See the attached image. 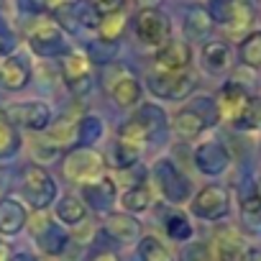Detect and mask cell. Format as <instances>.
I'll return each mask as SVG.
<instances>
[{"label":"cell","instance_id":"6da1fadb","mask_svg":"<svg viewBox=\"0 0 261 261\" xmlns=\"http://www.w3.org/2000/svg\"><path fill=\"white\" fill-rule=\"evenodd\" d=\"M18 190H21V200L34 213H46L49 207H54V202L59 197V187H57L54 177L46 172V167H39L34 162L21 167Z\"/></svg>","mask_w":261,"mask_h":261},{"label":"cell","instance_id":"7a4b0ae2","mask_svg":"<svg viewBox=\"0 0 261 261\" xmlns=\"http://www.w3.org/2000/svg\"><path fill=\"white\" fill-rule=\"evenodd\" d=\"M105 154H100L95 146H72L62 154V177L69 185L85 187L105 177Z\"/></svg>","mask_w":261,"mask_h":261},{"label":"cell","instance_id":"3957f363","mask_svg":"<svg viewBox=\"0 0 261 261\" xmlns=\"http://www.w3.org/2000/svg\"><path fill=\"white\" fill-rule=\"evenodd\" d=\"M213 123H218L215 97H195L190 105H185L182 110L174 113L172 130H174V136L182 139V141H195V139H200L205 134Z\"/></svg>","mask_w":261,"mask_h":261},{"label":"cell","instance_id":"277c9868","mask_svg":"<svg viewBox=\"0 0 261 261\" xmlns=\"http://www.w3.org/2000/svg\"><path fill=\"white\" fill-rule=\"evenodd\" d=\"M149 174H151V182L156 185L159 195L169 205H185V202L192 200V195H195L192 192V179L172 159H167V156L156 159L154 167L149 169Z\"/></svg>","mask_w":261,"mask_h":261},{"label":"cell","instance_id":"5b68a950","mask_svg":"<svg viewBox=\"0 0 261 261\" xmlns=\"http://www.w3.org/2000/svg\"><path fill=\"white\" fill-rule=\"evenodd\" d=\"M3 120L18 130L46 134L49 125L54 123V113H51V105L44 100H23V102L3 105Z\"/></svg>","mask_w":261,"mask_h":261},{"label":"cell","instance_id":"8992f818","mask_svg":"<svg viewBox=\"0 0 261 261\" xmlns=\"http://www.w3.org/2000/svg\"><path fill=\"white\" fill-rule=\"evenodd\" d=\"M26 228L31 230V238H34L36 248H39L44 256L57 258V256H62V253L69 248V243H72L69 230H67L62 223H57L54 218H49L46 213H34V215L29 218V225H26Z\"/></svg>","mask_w":261,"mask_h":261},{"label":"cell","instance_id":"52a82bcc","mask_svg":"<svg viewBox=\"0 0 261 261\" xmlns=\"http://www.w3.org/2000/svg\"><path fill=\"white\" fill-rule=\"evenodd\" d=\"M134 34L149 49H162L172 41V21L159 8H139L134 16Z\"/></svg>","mask_w":261,"mask_h":261},{"label":"cell","instance_id":"ba28073f","mask_svg":"<svg viewBox=\"0 0 261 261\" xmlns=\"http://www.w3.org/2000/svg\"><path fill=\"white\" fill-rule=\"evenodd\" d=\"M190 213L200 220L218 223L230 215V190L225 185H205L190 200Z\"/></svg>","mask_w":261,"mask_h":261},{"label":"cell","instance_id":"9c48e42d","mask_svg":"<svg viewBox=\"0 0 261 261\" xmlns=\"http://www.w3.org/2000/svg\"><path fill=\"white\" fill-rule=\"evenodd\" d=\"M146 87L156 100H167V102H182L187 97H192V92L197 90V77L187 69V72H172V74H156L151 72L146 77Z\"/></svg>","mask_w":261,"mask_h":261},{"label":"cell","instance_id":"30bf717a","mask_svg":"<svg viewBox=\"0 0 261 261\" xmlns=\"http://www.w3.org/2000/svg\"><path fill=\"white\" fill-rule=\"evenodd\" d=\"M100 8L92 0H72V3L62 6L54 11V23L67 31V34H80V31H97L100 26Z\"/></svg>","mask_w":261,"mask_h":261},{"label":"cell","instance_id":"8fae6325","mask_svg":"<svg viewBox=\"0 0 261 261\" xmlns=\"http://www.w3.org/2000/svg\"><path fill=\"white\" fill-rule=\"evenodd\" d=\"M29 49L41 57V59H62L67 51H69V44H67V36L64 31L54 23V18H46V21H39L31 31H29Z\"/></svg>","mask_w":261,"mask_h":261},{"label":"cell","instance_id":"7c38bea8","mask_svg":"<svg viewBox=\"0 0 261 261\" xmlns=\"http://www.w3.org/2000/svg\"><path fill=\"white\" fill-rule=\"evenodd\" d=\"M105 90L118 108H136L141 105V97H144V87L139 77L134 72H128L125 67H108Z\"/></svg>","mask_w":261,"mask_h":261},{"label":"cell","instance_id":"4fadbf2b","mask_svg":"<svg viewBox=\"0 0 261 261\" xmlns=\"http://www.w3.org/2000/svg\"><path fill=\"white\" fill-rule=\"evenodd\" d=\"M251 105H253V100H251L248 90H246L241 82H236V80L225 82V85L220 87L218 97H215L218 120L230 123V125H238V123L246 118V113L251 110Z\"/></svg>","mask_w":261,"mask_h":261},{"label":"cell","instance_id":"5bb4252c","mask_svg":"<svg viewBox=\"0 0 261 261\" xmlns=\"http://www.w3.org/2000/svg\"><path fill=\"white\" fill-rule=\"evenodd\" d=\"M62 80H64L67 90L74 97H85L92 90V74H90V59H87V54L69 49L62 57Z\"/></svg>","mask_w":261,"mask_h":261},{"label":"cell","instance_id":"9a60e30c","mask_svg":"<svg viewBox=\"0 0 261 261\" xmlns=\"http://www.w3.org/2000/svg\"><path fill=\"white\" fill-rule=\"evenodd\" d=\"M80 197H82V202H85L87 210H92V213H97V215H110L113 207L118 205L120 190H118V182H115L110 174H105V177H100L97 182L85 185L82 192H80Z\"/></svg>","mask_w":261,"mask_h":261},{"label":"cell","instance_id":"2e32d148","mask_svg":"<svg viewBox=\"0 0 261 261\" xmlns=\"http://www.w3.org/2000/svg\"><path fill=\"white\" fill-rule=\"evenodd\" d=\"M154 72L156 74H172V72H187L192 64V46L182 39L167 41L154 54Z\"/></svg>","mask_w":261,"mask_h":261},{"label":"cell","instance_id":"e0dca14e","mask_svg":"<svg viewBox=\"0 0 261 261\" xmlns=\"http://www.w3.org/2000/svg\"><path fill=\"white\" fill-rule=\"evenodd\" d=\"M192 162H195L200 174L220 177L230 167V151L220 141H202V144H197V149L192 154Z\"/></svg>","mask_w":261,"mask_h":261},{"label":"cell","instance_id":"ac0fdd59","mask_svg":"<svg viewBox=\"0 0 261 261\" xmlns=\"http://www.w3.org/2000/svg\"><path fill=\"white\" fill-rule=\"evenodd\" d=\"M102 236H105L108 241L123 243V246L139 243V238H141V223H139L136 215H128V213H123V210H120V213L113 210V213L105 215V220H102Z\"/></svg>","mask_w":261,"mask_h":261},{"label":"cell","instance_id":"d6986e66","mask_svg":"<svg viewBox=\"0 0 261 261\" xmlns=\"http://www.w3.org/2000/svg\"><path fill=\"white\" fill-rule=\"evenodd\" d=\"M134 118H136V120L141 123V128L146 130L149 146L167 141L169 130H172V120H169V115L164 113L162 105H156V102H144V105H139V110H136Z\"/></svg>","mask_w":261,"mask_h":261},{"label":"cell","instance_id":"ffe728a7","mask_svg":"<svg viewBox=\"0 0 261 261\" xmlns=\"http://www.w3.org/2000/svg\"><path fill=\"white\" fill-rule=\"evenodd\" d=\"M213 256L215 261H248L251 248L236 228H218L213 238Z\"/></svg>","mask_w":261,"mask_h":261},{"label":"cell","instance_id":"44dd1931","mask_svg":"<svg viewBox=\"0 0 261 261\" xmlns=\"http://www.w3.org/2000/svg\"><path fill=\"white\" fill-rule=\"evenodd\" d=\"M29 207L21 197L16 195H3L0 197V236H18L29 225Z\"/></svg>","mask_w":261,"mask_h":261},{"label":"cell","instance_id":"7402d4cb","mask_svg":"<svg viewBox=\"0 0 261 261\" xmlns=\"http://www.w3.org/2000/svg\"><path fill=\"white\" fill-rule=\"evenodd\" d=\"M29 82H31V64L21 54H13V57L0 62V87L3 90L18 92Z\"/></svg>","mask_w":261,"mask_h":261},{"label":"cell","instance_id":"603a6c76","mask_svg":"<svg viewBox=\"0 0 261 261\" xmlns=\"http://www.w3.org/2000/svg\"><path fill=\"white\" fill-rule=\"evenodd\" d=\"M51 210H54V220L62 223L64 228L82 225L87 220V213H90L85 207L82 197H77V195H62V197H57V202H54Z\"/></svg>","mask_w":261,"mask_h":261},{"label":"cell","instance_id":"cb8c5ba5","mask_svg":"<svg viewBox=\"0 0 261 261\" xmlns=\"http://www.w3.org/2000/svg\"><path fill=\"white\" fill-rule=\"evenodd\" d=\"M118 202H120L123 213H128V215H141V213H149V210H151V205H154V192H151V187H149L146 182L130 185V187H125V190L120 192Z\"/></svg>","mask_w":261,"mask_h":261},{"label":"cell","instance_id":"d4e9b609","mask_svg":"<svg viewBox=\"0 0 261 261\" xmlns=\"http://www.w3.org/2000/svg\"><path fill=\"white\" fill-rule=\"evenodd\" d=\"M200 59H202V67L210 74H223L233 64V51L225 41H207L200 51Z\"/></svg>","mask_w":261,"mask_h":261},{"label":"cell","instance_id":"484cf974","mask_svg":"<svg viewBox=\"0 0 261 261\" xmlns=\"http://www.w3.org/2000/svg\"><path fill=\"white\" fill-rule=\"evenodd\" d=\"M125 26H128V16H125L123 8L110 11V13H102L100 26H97V39L105 41V44H118L120 36H123V31H125Z\"/></svg>","mask_w":261,"mask_h":261},{"label":"cell","instance_id":"4316f807","mask_svg":"<svg viewBox=\"0 0 261 261\" xmlns=\"http://www.w3.org/2000/svg\"><path fill=\"white\" fill-rule=\"evenodd\" d=\"M141 156H144V151H139L134 146H125L120 141H113L110 149H108V154H105V164L115 167L118 172H128V169L139 167Z\"/></svg>","mask_w":261,"mask_h":261},{"label":"cell","instance_id":"83f0119b","mask_svg":"<svg viewBox=\"0 0 261 261\" xmlns=\"http://www.w3.org/2000/svg\"><path fill=\"white\" fill-rule=\"evenodd\" d=\"M139 261H174V251L169 243H164L159 236H141L139 238Z\"/></svg>","mask_w":261,"mask_h":261},{"label":"cell","instance_id":"f1b7e54d","mask_svg":"<svg viewBox=\"0 0 261 261\" xmlns=\"http://www.w3.org/2000/svg\"><path fill=\"white\" fill-rule=\"evenodd\" d=\"M105 136V123L100 115H82L80 123H77V144L80 146H95L97 141H102Z\"/></svg>","mask_w":261,"mask_h":261},{"label":"cell","instance_id":"f546056e","mask_svg":"<svg viewBox=\"0 0 261 261\" xmlns=\"http://www.w3.org/2000/svg\"><path fill=\"white\" fill-rule=\"evenodd\" d=\"M115 141L125 144V146H134L139 151H146L149 146V139H146V130L141 128V123L136 118H128L125 123H120L115 128Z\"/></svg>","mask_w":261,"mask_h":261},{"label":"cell","instance_id":"4dcf8cb0","mask_svg":"<svg viewBox=\"0 0 261 261\" xmlns=\"http://www.w3.org/2000/svg\"><path fill=\"white\" fill-rule=\"evenodd\" d=\"M210 31H213V21H210V16H207L205 8L195 6V8H190V11L185 13V34H187V39L200 41V39H205Z\"/></svg>","mask_w":261,"mask_h":261},{"label":"cell","instance_id":"1f68e13d","mask_svg":"<svg viewBox=\"0 0 261 261\" xmlns=\"http://www.w3.org/2000/svg\"><path fill=\"white\" fill-rule=\"evenodd\" d=\"M23 149V136L21 130L13 128L11 123L0 120V162H11L21 154Z\"/></svg>","mask_w":261,"mask_h":261},{"label":"cell","instance_id":"d6a6232c","mask_svg":"<svg viewBox=\"0 0 261 261\" xmlns=\"http://www.w3.org/2000/svg\"><path fill=\"white\" fill-rule=\"evenodd\" d=\"M162 225H164L167 238L174 241V243H187L195 236V228H192V223H190V218L185 213H169Z\"/></svg>","mask_w":261,"mask_h":261},{"label":"cell","instance_id":"836d02e7","mask_svg":"<svg viewBox=\"0 0 261 261\" xmlns=\"http://www.w3.org/2000/svg\"><path fill=\"white\" fill-rule=\"evenodd\" d=\"M238 59L248 69H261V31H251L238 44Z\"/></svg>","mask_w":261,"mask_h":261},{"label":"cell","instance_id":"e575fe53","mask_svg":"<svg viewBox=\"0 0 261 261\" xmlns=\"http://www.w3.org/2000/svg\"><path fill=\"white\" fill-rule=\"evenodd\" d=\"M31 156H34V164L44 167L62 159V146H57L49 136H39V139H31Z\"/></svg>","mask_w":261,"mask_h":261},{"label":"cell","instance_id":"d590c367","mask_svg":"<svg viewBox=\"0 0 261 261\" xmlns=\"http://www.w3.org/2000/svg\"><path fill=\"white\" fill-rule=\"evenodd\" d=\"M253 16H256V13H253L251 0H233V13H230L228 29H230V31H246V29H251Z\"/></svg>","mask_w":261,"mask_h":261},{"label":"cell","instance_id":"8d00e7d4","mask_svg":"<svg viewBox=\"0 0 261 261\" xmlns=\"http://www.w3.org/2000/svg\"><path fill=\"white\" fill-rule=\"evenodd\" d=\"M87 59H90V64H102V67H108L115 57H118V44H105V41H100V39H95V41H90L87 44Z\"/></svg>","mask_w":261,"mask_h":261},{"label":"cell","instance_id":"74e56055","mask_svg":"<svg viewBox=\"0 0 261 261\" xmlns=\"http://www.w3.org/2000/svg\"><path fill=\"white\" fill-rule=\"evenodd\" d=\"M179 261H215L213 246L205 241H187L179 251Z\"/></svg>","mask_w":261,"mask_h":261},{"label":"cell","instance_id":"f35d334b","mask_svg":"<svg viewBox=\"0 0 261 261\" xmlns=\"http://www.w3.org/2000/svg\"><path fill=\"white\" fill-rule=\"evenodd\" d=\"M205 11H207V16H210L213 23L228 26L230 23V13H233V0H210Z\"/></svg>","mask_w":261,"mask_h":261},{"label":"cell","instance_id":"ab89813d","mask_svg":"<svg viewBox=\"0 0 261 261\" xmlns=\"http://www.w3.org/2000/svg\"><path fill=\"white\" fill-rule=\"evenodd\" d=\"M16 46H18L16 34H13L8 26L0 23V59H8V57H13V54H16Z\"/></svg>","mask_w":261,"mask_h":261},{"label":"cell","instance_id":"60d3db41","mask_svg":"<svg viewBox=\"0 0 261 261\" xmlns=\"http://www.w3.org/2000/svg\"><path fill=\"white\" fill-rule=\"evenodd\" d=\"M241 213H243L246 220H256V218H261V197L256 195V190H253L248 197L241 200Z\"/></svg>","mask_w":261,"mask_h":261},{"label":"cell","instance_id":"b9f144b4","mask_svg":"<svg viewBox=\"0 0 261 261\" xmlns=\"http://www.w3.org/2000/svg\"><path fill=\"white\" fill-rule=\"evenodd\" d=\"M87 261H120V256L113 248H97L95 253L87 256Z\"/></svg>","mask_w":261,"mask_h":261},{"label":"cell","instance_id":"7bdbcfd3","mask_svg":"<svg viewBox=\"0 0 261 261\" xmlns=\"http://www.w3.org/2000/svg\"><path fill=\"white\" fill-rule=\"evenodd\" d=\"M92 3L100 8V13H110V11L123 8V0H92Z\"/></svg>","mask_w":261,"mask_h":261},{"label":"cell","instance_id":"ee69618b","mask_svg":"<svg viewBox=\"0 0 261 261\" xmlns=\"http://www.w3.org/2000/svg\"><path fill=\"white\" fill-rule=\"evenodd\" d=\"M11 261H41L36 253H29V251H21V253H13Z\"/></svg>","mask_w":261,"mask_h":261},{"label":"cell","instance_id":"f6af8a7d","mask_svg":"<svg viewBox=\"0 0 261 261\" xmlns=\"http://www.w3.org/2000/svg\"><path fill=\"white\" fill-rule=\"evenodd\" d=\"M11 256H13L11 246H8L6 241H0V261H11Z\"/></svg>","mask_w":261,"mask_h":261},{"label":"cell","instance_id":"bcb514c9","mask_svg":"<svg viewBox=\"0 0 261 261\" xmlns=\"http://www.w3.org/2000/svg\"><path fill=\"white\" fill-rule=\"evenodd\" d=\"M136 3H139L141 8H156V3H159V0H136Z\"/></svg>","mask_w":261,"mask_h":261},{"label":"cell","instance_id":"7dc6e473","mask_svg":"<svg viewBox=\"0 0 261 261\" xmlns=\"http://www.w3.org/2000/svg\"><path fill=\"white\" fill-rule=\"evenodd\" d=\"M248 261H261V251H251V256H248Z\"/></svg>","mask_w":261,"mask_h":261},{"label":"cell","instance_id":"c3c4849f","mask_svg":"<svg viewBox=\"0 0 261 261\" xmlns=\"http://www.w3.org/2000/svg\"><path fill=\"white\" fill-rule=\"evenodd\" d=\"M256 195H258V197H261V179H258V182H256Z\"/></svg>","mask_w":261,"mask_h":261},{"label":"cell","instance_id":"681fc988","mask_svg":"<svg viewBox=\"0 0 261 261\" xmlns=\"http://www.w3.org/2000/svg\"><path fill=\"white\" fill-rule=\"evenodd\" d=\"M0 120H3V108H0Z\"/></svg>","mask_w":261,"mask_h":261},{"label":"cell","instance_id":"f907efd6","mask_svg":"<svg viewBox=\"0 0 261 261\" xmlns=\"http://www.w3.org/2000/svg\"><path fill=\"white\" fill-rule=\"evenodd\" d=\"M0 241H3V238H0Z\"/></svg>","mask_w":261,"mask_h":261}]
</instances>
